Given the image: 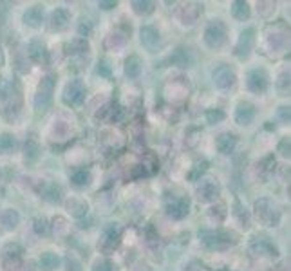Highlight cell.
<instances>
[{"instance_id": "cell-1", "label": "cell", "mask_w": 291, "mask_h": 271, "mask_svg": "<svg viewBox=\"0 0 291 271\" xmlns=\"http://www.w3.org/2000/svg\"><path fill=\"white\" fill-rule=\"evenodd\" d=\"M204 38H206V44L210 47H219V45L224 44L226 40V29L224 25L221 24V20H215L208 25V29L204 33Z\"/></svg>"}, {"instance_id": "cell-2", "label": "cell", "mask_w": 291, "mask_h": 271, "mask_svg": "<svg viewBox=\"0 0 291 271\" xmlns=\"http://www.w3.org/2000/svg\"><path fill=\"white\" fill-rule=\"evenodd\" d=\"M83 94H85V87H83V83L80 80H74V82H71L65 89V96H63V100L67 105H78V103H82L83 100Z\"/></svg>"}, {"instance_id": "cell-3", "label": "cell", "mask_w": 291, "mask_h": 271, "mask_svg": "<svg viewBox=\"0 0 291 271\" xmlns=\"http://www.w3.org/2000/svg\"><path fill=\"white\" fill-rule=\"evenodd\" d=\"M51 92H53V80H51V78H44L42 83H40V90H38L36 100H35L38 110H44V108L49 105Z\"/></svg>"}, {"instance_id": "cell-4", "label": "cell", "mask_w": 291, "mask_h": 271, "mask_svg": "<svg viewBox=\"0 0 291 271\" xmlns=\"http://www.w3.org/2000/svg\"><path fill=\"white\" fill-rule=\"evenodd\" d=\"M214 80H215V85L219 89H230L232 85L235 83V74L234 71H230L228 67H219V69L214 72Z\"/></svg>"}, {"instance_id": "cell-5", "label": "cell", "mask_w": 291, "mask_h": 271, "mask_svg": "<svg viewBox=\"0 0 291 271\" xmlns=\"http://www.w3.org/2000/svg\"><path fill=\"white\" fill-rule=\"evenodd\" d=\"M248 87L252 89L253 92H264L268 87V76L264 71H253L248 76Z\"/></svg>"}, {"instance_id": "cell-6", "label": "cell", "mask_w": 291, "mask_h": 271, "mask_svg": "<svg viewBox=\"0 0 291 271\" xmlns=\"http://www.w3.org/2000/svg\"><path fill=\"white\" fill-rule=\"evenodd\" d=\"M166 208H168V214H170L172 217L181 219L183 215L188 214V201H186V199H172Z\"/></svg>"}, {"instance_id": "cell-7", "label": "cell", "mask_w": 291, "mask_h": 271, "mask_svg": "<svg viewBox=\"0 0 291 271\" xmlns=\"http://www.w3.org/2000/svg\"><path fill=\"white\" fill-rule=\"evenodd\" d=\"M141 42L148 49H156L159 44V33L154 27H143L141 29Z\"/></svg>"}, {"instance_id": "cell-8", "label": "cell", "mask_w": 291, "mask_h": 271, "mask_svg": "<svg viewBox=\"0 0 291 271\" xmlns=\"http://www.w3.org/2000/svg\"><path fill=\"white\" fill-rule=\"evenodd\" d=\"M252 44H253V29H246V31L240 35L239 45H237V54L248 56V53L252 49Z\"/></svg>"}, {"instance_id": "cell-9", "label": "cell", "mask_w": 291, "mask_h": 271, "mask_svg": "<svg viewBox=\"0 0 291 271\" xmlns=\"http://www.w3.org/2000/svg\"><path fill=\"white\" fill-rule=\"evenodd\" d=\"M235 143H237V138H235L234 134H222V136H219L217 138V148H219V152L221 154H230V152L234 150Z\"/></svg>"}, {"instance_id": "cell-10", "label": "cell", "mask_w": 291, "mask_h": 271, "mask_svg": "<svg viewBox=\"0 0 291 271\" xmlns=\"http://www.w3.org/2000/svg\"><path fill=\"white\" fill-rule=\"evenodd\" d=\"M253 116H255V110H253V105H250V103H240L239 108H237V114H235V118H237L240 125H248L253 120Z\"/></svg>"}, {"instance_id": "cell-11", "label": "cell", "mask_w": 291, "mask_h": 271, "mask_svg": "<svg viewBox=\"0 0 291 271\" xmlns=\"http://www.w3.org/2000/svg\"><path fill=\"white\" fill-rule=\"evenodd\" d=\"M67 22H69V15H67L65 9H56L51 17V27L53 29H63L67 25Z\"/></svg>"}, {"instance_id": "cell-12", "label": "cell", "mask_w": 291, "mask_h": 271, "mask_svg": "<svg viewBox=\"0 0 291 271\" xmlns=\"http://www.w3.org/2000/svg\"><path fill=\"white\" fill-rule=\"evenodd\" d=\"M42 17H44V9H42L40 6H35L25 13L24 20H25V24L36 27V25H40V22H42Z\"/></svg>"}, {"instance_id": "cell-13", "label": "cell", "mask_w": 291, "mask_h": 271, "mask_svg": "<svg viewBox=\"0 0 291 271\" xmlns=\"http://www.w3.org/2000/svg\"><path fill=\"white\" fill-rule=\"evenodd\" d=\"M17 146V141L9 134H2L0 136V154H9Z\"/></svg>"}, {"instance_id": "cell-14", "label": "cell", "mask_w": 291, "mask_h": 271, "mask_svg": "<svg viewBox=\"0 0 291 271\" xmlns=\"http://www.w3.org/2000/svg\"><path fill=\"white\" fill-rule=\"evenodd\" d=\"M217 196V186H214L212 183H202V186L199 188V197L202 201H212Z\"/></svg>"}, {"instance_id": "cell-15", "label": "cell", "mask_w": 291, "mask_h": 271, "mask_svg": "<svg viewBox=\"0 0 291 271\" xmlns=\"http://www.w3.org/2000/svg\"><path fill=\"white\" fill-rule=\"evenodd\" d=\"M40 266H42L45 271H53L58 266L56 255H53V253H44V255L40 257Z\"/></svg>"}, {"instance_id": "cell-16", "label": "cell", "mask_w": 291, "mask_h": 271, "mask_svg": "<svg viewBox=\"0 0 291 271\" xmlns=\"http://www.w3.org/2000/svg\"><path fill=\"white\" fill-rule=\"evenodd\" d=\"M232 13H234V15L239 20H244V18H248V15H250V9H248L246 2H234Z\"/></svg>"}, {"instance_id": "cell-17", "label": "cell", "mask_w": 291, "mask_h": 271, "mask_svg": "<svg viewBox=\"0 0 291 271\" xmlns=\"http://www.w3.org/2000/svg\"><path fill=\"white\" fill-rule=\"evenodd\" d=\"M127 74L130 76V78H136V76L139 74V71H141V65H139V60L136 56L128 58L127 60Z\"/></svg>"}, {"instance_id": "cell-18", "label": "cell", "mask_w": 291, "mask_h": 271, "mask_svg": "<svg viewBox=\"0 0 291 271\" xmlns=\"http://www.w3.org/2000/svg\"><path fill=\"white\" fill-rule=\"evenodd\" d=\"M29 54H31L33 60H36V62H40V60L44 58V44H40V42H33V44H31V51H29Z\"/></svg>"}, {"instance_id": "cell-19", "label": "cell", "mask_w": 291, "mask_h": 271, "mask_svg": "<svg viewBox=\"0 0 291 271\" xmlns=\"http://www.w3.org/2000/svg\"><path fill=\"white\" fill-rule=\"evenodd\" d=\"M36 156H38V143L35 139H27V143H25V158L35 159Z\"/></svg>"}, {"instance_id": "cell-20", "label": "cell", "mask_w": 291, "mask_h": 271, "mask_svg": "<svg viewBox=\"0 0 291 271\" xmlns=\"http://www.w3.org/2000/svg\"><path fill=\"white\" fill-rule=\"evenodd\" d=\"M44 197L47 199V201H58L60 199V188L58 186H55V184H49L47 186V190L44 192Z\"/></svg>"}, {"instance_id": "cell-21", "label": "cell", "mask_w": 291, "mask_h": 271, "mask_svg": "<svg viewBox=\"0 0 291 271\" xmlns=\"http://www.w3.org/2000/svg\"><path fill=\"white\" fill-rule=\"evenodd\" d=\"M4 224H6L7 228H15L17 224H18V214L13 212V210H9V212L6 214V217H4Z\"/></svg>"}, {"instance_id": "cell-22", "label": "cell", "mask_w": 291, "mask_h": 271, "mask_svg": "<svg viewBox=\"0 0 291 271\" xmlns=\"http://www.w3.org/2000/svg\"><path fill=\"white\" fill-rule=\"evenodd\" d=\"M73 181H74L76 186H82V184H87L89 183V174L85 170L78 172V174H74L73 176Z\"/></svg>"}, {"instance_id": "cell-23", "label": "cell", "mask_w": 291, "mask_h": 271, "mask_svg": "<svg viewBox=\"0 0 291 271\" xmlns=\"http://www.w3.org/2000/svg\"><path fill=\"white\" fill-rule=\"evenodd\" d=\"M132 6L136 7V11L138 13H150L154 4H152V2H134Z\"/></svg>"}, {"instance_id": "cell-24", "label": "cell", "mask_w": 291, "mask_h": 271, "mask_svg": "<svg viewBox=\"0 0 291 271\" xmlns=\"http://www.w3.org/2000/svg\"><path fill=\"white\" fill-rule=\"evenodd\" d=\"M206 118H208L210 123H214V121L222 120V118H224V114H222L221 110H217V112H208V114H206Z\"/></svg>"}, {"instance_id": "cell-25", "label": "cell", "mask_w": 291, "mask_h": 271, "mask_svg": "<svg viewBox=\"0 0 291 271\" xmlns=\"http://www.w3.org/2000/svg\"><path fill=\"white\" fill-rule=\"evenodd\" d=\"M94 271H114L112 266L109 264V262H98L94 268Z\"/></svg>"}, {"instance_id": "cell-26", "label": "cell", "mask_w": 291, "mask_h": 271, "mask_svg": "<svg viewBox=\"0 0 291 271\" xmlns=\"http://www.w3.org/2000/svg\"><path fill=\"white\" fill-rule=\"evenodd\" d=\"M280 114H282V118H284V121H290V110L286 112V107H282V110H280Z\"/></svg>"}, {"instance_id": "cell-27", "label": "cell", "mask_w": 291, "mask_h": 271, "mask_svg": "<svg viewBox=\"0 0 291 271\" xmlns=\"http://www.w3.org/2000/svg\"><path fill=\"white\" fill-rule=\"evenodd\" d=\"M100 6H103V9H110V7L116 6V4H114V2H101Z\"/></svg>"}, {"instance_id": "cell-28", "label": "cell", "mask_w": 291, "mask_h": 271, "mask_svg": "<svg viewBox=\"0 0 291 271\" xmlns=\"http://www.w3.org/2000/svg\"><path fill=\"white\" fill-rule=\"evenodd\" d=\"M0 63H2V54H0Z\"/></svg>"}]
</instances>
